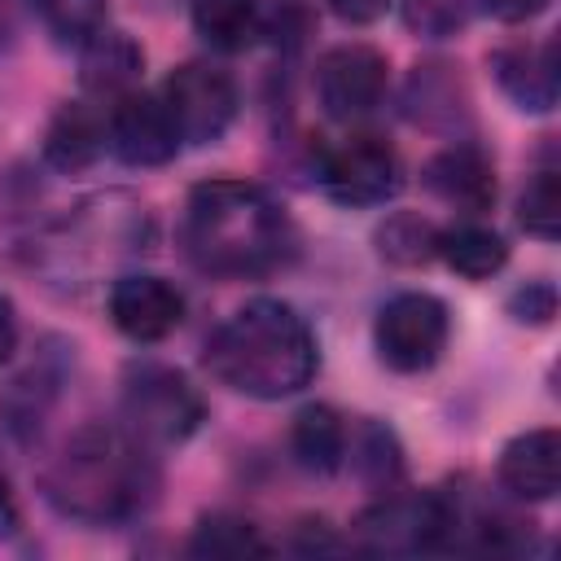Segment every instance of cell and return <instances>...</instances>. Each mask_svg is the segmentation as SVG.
<instances>
[{
  "label": "cell",
  "mask_w": 561,
  "mask_h": 561,
  "mask_svg": "<svg viewBox=\"0 0 561 561\" xmlns=\"http://www.w3.org/2000/svg\"><path fill=\"white\" fill-rule=\"evenodd\" d=\"M184 250L210 276H267L289 263L294 228L289 215L245 180H206L184 206Z\"/></svg>",
  "instance_id": "6da1fadb"
},
{
  "label": "cell",
  "mask_w": 561,
  "mask_h": 561,
  "mask_svg": "<svg viewBox=\"0 0 561 561\" xmlns=\"http://www.w3.org/2000/svg\"><path fill=\"white\" fill-rule=\"evenodd\" d=\"M316 337L307 320L276 302L254 298L232 311L206 346V368L237 394L250 399H285L316 377Z\"/></svg>",
  "instance_id": "7a4b0ae2"
},
{
  "label": "cell",
  "mask_w": 561,
  "mask_h": 561,
  "mask_svg": "<svg viewBox=\"0 0 561 561\" xmlns=\"http://www.w3.org/2000/svg\"><path fill=\"white\" fill-rule=\"evenodd\" d=\"M145 482V460L118 434L88 430L57 456L48 473V495L61 513L79 522H114L140 504Z\"/></svg>",
  "instance_id": "3957f363"
},
{
  "label": "cell",
  "mask_w": 561,
  "mask_h": 561,
  "mask_svg": "<svg viewBox=\"0 0 561 561\" xmlns=\"http://www.w3.org/2000/svg\"><path fill=\"white\" fill-rule=\"evenodd\" d=\"M451 320L434 294H399L377 311L373 342L386 368L394 373H425L447 346Z\"/></svg>",
  "instance_id": "277c9868"
},
{
  "label": "cell",
  "mask_w": 561,
  "mask_h": 561,
  "mask_svg": "<svg viewBox=\"0 0 561 561\" xmlns=\"http://www.w3.org/2000/svg\"><path fill=\"white\" fill-rule=\"evenodd\" d=\"M162 101L180 140L188 145H215L237 118V83L210 61H184L180 70H171Z\"/></svg>",
  "instance_id": "5b68a950"
},
{
  "label": "cell",
  "mask_w": 561,
  "mask_h": 561,
  "mask_svg": "<svg viewBox=\"0 0 561 561\" xmlns=\"http://www.w3.org/2000/svg\"><path fill=\"white\" fill-rule=\"evenodd\" d=\"M324 193L342 206H381L399 193V158L381 136H346L320 162Z\"/></svg>",
  "instance_id": "8992f818"
},
{
  "label": "cell",
  "mask_w": 561,
  "mask_h": 561,
  "mask_svg": "<svg viewBox=\"0 0 561 561\" xmlns=\"http://www.w3.org/2000/svg\"><path fill=\"white\" fill-rule=\"evenodd\" d=\"M123 408H127V421L145 438H158V443H180L202 421L197 390L180 373H171V368H140V373H131L127 390H123Z\"/></svg>",
  "instance_id": "52a82bcc"
},
{
  "label": "cell",
  "mask_w": 561,
  "mask_h": 561,
  "mask_svg": "<svg viewBox=\"0 0 561 561\" xmlns=\"http://www.w3.org/2000/svg\"><path fill=\"white\" fill-rule=\"evenodd\" d=\"M105 140L127 167H162L180 149V131H175V123L167 114V101L149 96L140 88L114 96L110 123H105Z\"/></svg>",
  "instance_id": "ba28073f"
},
{
  "label": "cell",
  "mask_w": 561,
  "mask_h": 561,
  "mask_svg": "<svg viewBox=\"0 0 561 561\" xmlns=\"http://www.w3.org/2000/svg\"><path fill=\"white\" fill-rule=\"evenodd\" d=\"M386 92V57L373 44H337L316 66V96L329 118H359Z\"/></svg>",
  "instance_id": "9c48e42d"
},
{
  "label": "cell",
  "mask_w": 561,
  "mask_h": 561,
  "mask_svg": "<svg viewBox=\"0 0 561 561\" xmlns=\"http://www.w3.org/2000/svg\"><path fill=\"white\" fill-rule=\"evenodd\" d=\"M110 320L131 342H162L184 320V294L162 276H123L110 289Z\"/></svg>",
  "instance_id": "30bf717a"
},
{
  "label": "cell",
  "mask_w": 561,
  "mask_h": 561,
  "mask_svg": "<svg viewBox=\"0 0 561 561\" xmlns=\"http://www.w3.org/2000/svg\"><path fill=\"white\" fill-rule=\"evenodd\" d=\"M500 482L517 500H552L561 486V434L526 430L500 456Z\"/></svg>",
  "instance_id": "8fae6325"
},
{
  "label": "cell",
  "mask_w": 561,
  "mask_h": 561,
  "mask_svg": "<svg viewBox=\"0 0 561 561\" xmlns=\"http://www.w3.org/2000/svg\"><path fill=\"white\" fill-rule=\"evenodd\" d=\"M425 184L434 197H443L447 206L456 210H486L495 202V171H491V158L473 145H456V149H443L430 167H425Z\"/></svg>",
  "instance_id": "7c38bea8"
},
{
  "label": "cell",
  "mask_w": 561,
  "mask_h": 561,
  "mask_svg": "<svg viewBox=\"0 0 561 561\" xmlns=\"http://www.w3.org/2000/svg\"><path fill=\"white\" fill-rule=\"evenodd\" d=\"M495 79L522 110H548L557 101V44L543 48H504L495 53Z\"/></svg>",
  "instance_id": "4fadbf2b"
},
{
  "label": "cell",
  "mask_w": 561,
  "mask_h": 561,
  "mask_svg": "<svg viewBox=\"0 0 561 561\" xmlns=\"http://www.w3.org/2000/svg\"><path fill=\"white\" fill-rule=\"evenodd\" d=\"M289 451L307 473H333L346 460V425L333 408L311 403L289 425Z\"/></svg>",
  "instance_id": "5bb4252c"
},
{
  "label": "cell",
  "mask_w": 561,
  "mask_h": 561,
  "mask_svg": "<svg viewBox=\"0 0 561 561\" xmlns=\"http://www.w3.org/2000/svg\"><path fill=\"white\" fill-rule=\"evenodd\" d=\"M140 48L118 35V31H101L83 44V83L92 92H110V96H123L136 88L140 79Z\"/></svg>",
  "instance_id": "9a60e30c"
},
{
  "label": "cell",
  "mask_w": 561,
  "mask_h": 561,
  "mask_svg": "<svg viewBox=\"0 0 561 561\" xmlns=\"http://www.w3.org/2000/svg\"><path fill=\"white\" fill-rule=\"evenodd\" d=\"M101 145H105V123L88 105H66L44 136V158L61 171H83L101 153Z\"/></svg>",
  "instance_id": "2e32d148"
},
{
  "label": "cell",
  "mask_w": 561,
  "mask_h": 561,
  "mask_svg": "<svg viewBox=\"0 0 561 561\" xmlns=\"http://www.w3.org/2000/svg\"><path fill=\"white\" fill-rule=\"evenodd\" d=\"M438 254L465 280H486L508 263V245L482 224H456V228L438 232Z\"/></svg>",
  "instance_id": "e0dca14e"
},
{
  "label": "cell",
  "mask_w": 561,
  "mask_h": 561,
  "mask_svg": "<svg viewBox=\"0 0 561 561\" xmlns=\"http://www.w3.org/2000/svg\"><path fill=\"white\" fill-rule=\"evenodd\" d=\"M193 26L210 48L237 53L259 35V0H193Z\"/></svg>",
  "instance_id": "ac0fdd59"
},
{
  "label": "cell",
  "mask_w": 561,
  "mask_h": 561,
  "mask_svg": "<svg viewBox=\"0 0 561 561\" xmlns=\"http://www.w3.org/2000/svg\"><path fill=\"white\" fill-rule=\"evenodd\" d=\"M377 250L394 267H421L438 254V228L421 215H390L386 228L377 232Z\"/></svg>",
  "instance_id": "d6986e66"
},
{
  "label": "cell",
  "mask_w": 561,
  "mask_h": 561,
  "mask_svg": "<svg viewBox=\"0 0 561 561\" xmlns=\"http://www.w3.org/2000/svg\"><path fill=\"white\" fill-rule=\"evenodd\" d=\"M188 552L193 557H228V561H237V557H263L267 543L259 539V530L250 522L215 513V517H202V526L188 539Z\"/></svg>",
  "instance_id": "ffe728a7"
},
{
  "label": "cell",
  "mask_w": 561,
  "mask_h": 561,
  "mask_svg": "<svg viewBox=\"0 0 561 561\" xmlns=\"http://www.w3.org/2000/svg\"><path fill=\"white\" fill-rule=\"evenodd\" d=\"M35 13L61 44H88L105 31L110 0H35Z\"/></svg>",
  "instance_id": "44dd1931"
},
{
  "label": "cell",
  "mask_w": 561,
  "mask_h": 561,
  "mask_svg": "<svg viewBox=\"0 0 561 561\" xmlns=\"http://www.w3.org/2000/svg\"><path fill=\"white\" fill-rule=\"evenodd\" d=\"M517 210H522L517 219H522V228H526L530 237L557 241V232H561V175H557V171H539V175L526 184Z\"/></svg>",
  "instance_id": "7402d4cb"
},
{
  "label": "cell",
  "mask_w": 561,
  "mask_h": 561,
  "mask_svg": "<svg viewBox=\"0 0 561 561\" xmlns=\"http://www.w3.org/2000/svg\"><path fill=\"white\" fill-rule=\"evenodd\" d=\"M355 465L368 473V482H390V478L399 473V451H394L390 430H381V425H364L359 447H355Z\"/></svg>",
  "instance_id": "603a6c76"
},
{
  "label": "cell",
  "mask_w": 561,
  "mask_h": 561,
  "mask_svg": "<svg viewBox=\"0 0 561 561\" xmlns=\"http://www.w3.org/2000/svg\"><path fill=\"white\" fill-rule=\"evenodd\" d=\"M482 4V13H491L495 22H530V18H539L543 9H548V0H478Z\"/></svg>",
  "instance_id": "cb8c5ba5"
},
{
  "label": "cell",
  "mask_w": 561,
  "mask_h": 561,
  "mask_svg": "<svg viewBox=\"0 0 561 561\" xmlns=\"http://www.w3.org/2000/svg\"><path fill=\"white\" fill-rule=\"evenodd\" d=\"M329 9L351 26H368L390 9V0H329Z\"/></svg>",
  "instance_id": "d4e9b609"
},
{
  "label": "cell",
  "mask_w": 561,
  "mask_h": 561,
  "mask_svg": "<svg viewBox=\"0 0 561 561\" xmlns=\"http://www.w3.org/2000/svg\"><path fill=\"white\" fill-rule=\"evenodd\" d=\"M13 342H18V324H13V302H9L4 294H0V364L9 359Z\"/></svg>",
  "instance_id": "484cf974"
},
{
  "label": "cell",
  "mask_w": 561,
  "mask_h": 561,
  "mask_svg": "<svg viewBox=\"0 0 561 561\" xmlns=\"http://www.w3.org/2000/svg\"><path fill=\"white\" fill-rule=\"evenodd\" d=\"M18 530V504H13V491L9 482L0 478V539H9Z\"/></svg>",
  "instance_id": "4316f807"
}]
</instances>
